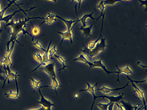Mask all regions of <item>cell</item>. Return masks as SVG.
Instances as JSON below:
<instances>
[{
    "instance_id": "obj_13",
    "label": "cell",
    "mask_w": 147,
    "mask_h": 110,
    "mask_svg": "<svg viewBox=\"0 0 147 110\" xmlns=\"http://www.w3.org/2000/svg\"><path fill=\"white\" fill-rule=\"evenodd\" d=\"M129 86V84H125L124 87H122V88H108V87H106V86H103V87H101V88H98V91L99 92H101L102 93H104V94H109V93L113 92L114 91H118V90H121V89H124V88H127Z\"/></svg>"
},
{
    "instance_id": "obj_17",
    "label": "cell",
    "mask_w": 147,
    "mask_h": 110,
    "mask_svg": "<svg viewBox=\"0 0 147 110\" xmlns=\"http://www.w3.org/2000/svg\"><path fill=\"white\" fill-rule=\"evenodd\" d=\"M92 28H93V24H91L89 26L82 27L81 26L79 28V30L82 32V33L86 37L91 36V32H92Z\"/></svg>"
},
{
    "instance_id": "obj_44",
    "label": "cell",
    "mask_w": 147,
    "mask_h": 110,
    "mask_svg": "<svg viewBox=\"0 0 147 110\" xmlns=\"http://www.w3.org/2000/svg\"><path fill=\"white\" fill-rule=\"evenodd\" d=\"M121 1H123V2H125L126 0H121Z\"/></svg>"
},
{
    "instance_id": "obj_29",
    "label": "cell",
    "mask_w": 147,
    "mask_h": 110,
    "mask_svg": "<svg viewBox=\"0 0 147 110\" xmlns=\"http://www.w3.org/2000/svg\"><path fill=\"white\" fill-rule=\"evenodd\" d=\"M33 58H34L35 61L40 65V64L42 62V60H43V55L40 53H34V54H33Z\"/></svg>"
},
{
    "instance_id": "obj_39",
    "label": "cell",
    "mask_w": 147,
    "mask_h": 110,
    "mask_svg": "<svg viewBox=\"0 0 147 110\" xmlns=\"http://www.w3.org/2000/svg\"><path fill=\"white\" fill-rule=\"evenodd\" d=\"M30 110H45V109L44 107H40V108L37 109H30Z\"/></svg>"
},
{
    "instance_id": "obj_43",
    "label": "cell",
    "mask_w": 147,
    "mask_h": 110,
    "mask_svg": "<svg viewBox=\"0 0 147 110\" xmlns=\"http://www.w3.org/2000/svg\"><path fill=\"white\" fill-rule=\"evenodd\" d=\"M1 23H2V22L0 21V28H1Z\"/></svg>"
},
{
    "instance_id": "obj_19",
    "label": "cell",
    "mask_w": 147,
    "mask_h": 110,
    "mask_svg": "<svg viewBox=\"0 0 147 110\" xmlns=\"http://www.w3.org/2000/svg\"><path fill=\"white\" fill-rule=\"evenodd\" d=\"M119 104H121L124 110H136V109H137V107L133 106V105H132L131 103L124 101L123 100L120 101H119Z\"/></svg>"
},
{
    "instance_id": "obj_15",
    "label": "cell",
    "mask_w": 147,
    "mask_h": 110,
    "mask_svg": "<svg viewBox=\"0 0 147 110\" xmlns=\"http://www.w3.org/2000/svg\"><path fill=\"white\" fill-rule=\"evenodd\" d=\"M93 16V12H91V13L89 14H86V15H84V16H82V17H80L78 20V22H80L82 24V25L81 26L82 27H87V20L88 18H91L93 20H95V18L92 16Z\"/></svg>"
},
{
    "instance_id": "obj_14",
    "label": "cell",
    "mask_w": 147,
    "mask_h": 110,
    "mask_svg": "<svg viewBox=\"0 0 147 110\" xmlns=\"http://www.w3.org/2000/svg\"><path fill=\"white\" fill-rule=\"evenodd\" d=\"M56 18H58L60 19L61 20H62L63 22L65 23V25H66V30H70V29H73L74 25H76V24L78 22V20H66L65 19L61 18L59 16H56Z\"/></svg>"
},
{
    "instance_id": "obj_33",
    "label": "cell",
    "mask_w": 147,
    "mask_h": 110,
    "mask_svg": "<svg viewBox=\"0 0 147 110\" xmlns=\"http://www.w3.org/2000/svg\"><path fill=\"white\" fill-rule=\"evenodd\" d=\"M40 32V29L39 27L36 26H32V34L34 36L39 35Z\"/></svg>"
},
{
    "instance_id": "obj_37",
    "label": "cell",
    "mask_w": 147,
    "mask_h": 110,
    "mask_svg": "<svg viewBox=\"0 0 147 110\" xmlns=\"http://www.w3.org/2000/svg\"><path fill=\"white\" fill-rule=\"evenodd\" d=\"M108 110H114V103H111Z\"/></svg>"
},
{
    "instance_id": "obj_22",
    "label": "cell",
    "mask_w": 147,
    "mask_h": 110,
    "mask_svg": "<svg viewBox=\"0 0 147 110\" xmlns=\"http://www.w3.org/2000/svg\"><path fill=\"white\" fill-rule=\"evenodd\" d=\"M31 80V85H32V88H33L34 91H38L39 88H41L40 87V85L41 84L42 80H37V79H32V78H30Z\"/></svg>"
},
{
    "instance_id": "obj_27",
    "label": "cell",
    "mask_w": 147,
    "mask_h": 110,
    "mask_svg": "<svg viewBox=\"0 0 147 110\" xmlns=\"http://www.w3.org/2000/svg\"><path fill=\"white\" fill-rule=\"evenodd\" d=\"M51 42H52V41H50L49 45H48V47H49V57H53V56L57 53V49L56 46L50 47V46H51Z\"/></svg>"
},
{
    "instance_id": "obj_34",
    "label": "cell",
    "mask_w": 147,
    "mask_h": 110,
    "mask_svg": "<svg viewBox=\"0 0 147 110\" xmlns=\"http://www.w3.org/2000/svg\"><path fill=\"white\" fill-rule=\"evenodd\" d=\"M139 2L141 3V5H140V7H142V6H145L146 7V3H147V0H138Z\"/></svg>"
},
{
    "instance_id": "obj_6",
    "label": "cell",
    "mask_w": 147,
    "mask_h": 110,
    "mask_svg": "<svg viewBox=\"0 0 147 110\" xmlns=\"http://www.w3.org/2000/svg\"><path fill=\"white\" fill-rule=\"evenodd\" d=\"M40 90H41V88L38 89V92H39L40 96V99L38 101V104L40 105L42 107H44L45 109V110H52V107L56 106V105L53 104L49 100H48L47 98H45V97H44L43 94L40 92Z\"/></svg>"
},
{
    "instance_id": "obj_31",
    "label": "cell",
    "mask_w": 147,
    "mask_h": 110,
    "mask_svg": "<svg viewBox=\"0 0 147 110\" xmlns=\"http://www.w3.org/2000/svg\"><path fill=\"white\" fill-rule=\"evenodd\" d=\"M105 5L104 4V3H103V1H101L99 3V4L96 6V8L98 9V10H100V11H101V16H102V17L104 16V10H105Z\"/></svg>"
},
{
    "instance_id": "obj_10",
    "label": "cell",
    "mask_w": 147,
    "mask_h": 110,
    "mask_svg": "<svg viewBox=\"0 0 147 110\" xmlns=\"http://www.w3.org/2000/svg\"><path fill=\"white\" fill-rule=\"evenodd\" d=\"M96 98H104V99H108L110 103H119L120 101L123 100L124 98V94L118 95L117 97H113V96H107V95H103V96H95V100Z\"/></svg>"
},
{
    "instance_id": "obj_32",
    "label": "cell",
    "mask_w": 147,
    "mask_h": 110,
    "mask_svg": "<svg viewBox=\"0 0 147 110\" xmlns=\"http://www.w3.org/2000/svg\"><path fill=\"white\" fill-rule=\"evenodd\" d=\"M119 2H123L121 0H103V3L105 6H108V5H114L119 3Z\"/></svg>"
},
{
    "instance_id": "obj_21",
    "label": "cell",
    "mask_w": 147,
    "mask_h": 110,
    "mask_svg": "<svg viewBox=\"0 0 147 110\" xmlns=\"http://www.w3.org/2000/svg\"><path fill=\"white\" fill-rule=\"evenodd\" d=\"M5 97L9 99H19L20 98V91H8L5 93Z\"/></svg>"
},
{
    "instance_id": "obj_3",
    "label": "cell",
    "mask_w": 147,
    "mask_h": 110,
    "mask_svg": "<svg viewBox=\"0 0 147 110\" xmlns=\"http://www.w3.org/2000/svg\"><path fill=\"white\" fill-rule=\"evenodd\" d=\"M15 44L16 42H12L10 48L6 50V53H5L4 57L3 58V60L0 62V65H1V67L4 68L5 70L7 68L10 67V66L11 65V55H12V53L14 51V47H15Z\"/></svg>"
},
{
    "instance_id": "obj_18",
    "label": "cell",
    "mask_w": 147,
    "mask_h": 110,
    "mask_svg": "<svg viewBox=\"0 0 147 110\" xmlns=\"http://www.w3.org/2000/svg\"><path fill=\"white\" fill-rule=\"evenodd\" d=\"M21 10L22 9H20L19 11H15V12H13L11 15H7V16H6V15H3L2 17H0V21H1V22H3V21H4L5 23H7H7H9L11 20V19L13 18V16L16 15V14L18 13V12H20V11H22Z\"/></svg>"
},
{
    "instance_id": "obj_30",
    "label": "cell",
    "mask_w": 147,
    "mask_h": 110,
    "mask_svg": "<svg viewBox=\"0 0 147 110\" xmlns=\"http://www.w3.org/2000/svg\"><path fill=\"white\" fill-rule=\"evenodd\" d=\"M110 102L109 103H98L97 104V107L100 109V110H108V107L110 105Z\"/></svg>"
},
{
    "instance_id": "obj_4",
    "label": "cell",
    "mask_w": 147,
    "mask_h": 110,
    "mask_svg": "<svg viewBox=\"0 0 147 110\" xmlns=\"http://www.w3.org/2000/svg\"><path fill=\"white\" fill-rule=\"evenodd\" d=\"M127 78L129 79V80L130 81V83L132 84V87L134 88V92L135 93L137 94V96L138 97L140 100H142L143 102V105H144V109L146 110V97H145V94L143 92V91L140 88H138L135 83H146V79H145V80H143V81H134V80H132V79H130L128 76H127Z\"/></svg>"
},
{
    "instance_id": "obj_23",
    "label": "cell",
    "mask_w": 147,
    "mask_h": 110,
    "mask_svg": "<svg viewBox=\"0 0 147 110\" xmlns=\"http://www.w3.org/2000/svg\"><path fill=\"white\" fill-rule=\"evenodd\" d=\"M53 57L56 58L57 60V62H59L61 65H62V67H63V68H62V70H65L66 68H68L67 66L65 65V62H66V61H65V57H62V56H61V55H57V54H55ZM62 70H61L60 72L62 71Z\"/></svg>"
},
{
    "instance_id": "obj_20",
    "label": "cell",
    "mask_w": 147,
    "mask_h": 110,
    "mask_svg": "<svg viewBox=\"0 0 147 110\" xmlns=\"http://www.w3.org/2000/svg\"><path fill=\"white\" fill-rule=\"evenodd\" d=\"M60 87V84H59V81L58 79H57V77H53L51 78V85L49 88H52L53 90H54L56 92L57 96V89Z\"/></svg>"
},
{
    "instance_id": "obj_9",
    "label": "cell",
    "mask_w": 147,
    "mask_h": 110,
    "mask_svg": "<svg viewBox=\"0 0 147 110\" xmlns=\"http://www.w3.org/2000/svg\"><path fill=\"white\" fill-rule=\"evenodd\" d=\"M117 71H115V74H117V81L119 82V80H120V75L121 74H125L127 76H129V75H133V71L131 70V68H130L129 66H124V67H118L117 66Z\"/></svg>"
},
{
    "instance_id": "obj_28",
    "label": "cell",
    "mask_w": 147,
    "mask_h": 110,
    "mask_svg": "<svg viewBox=\"0 0 147 110\" xmlns=\"http://www.w3.org/2000/svg\"><path fill=\"white\" fill-rule=\"evenodd\" d=\"M101 33H100V37L98 38V39H96L95 40H94V41H91V42H90L89 44H88V45L87 46V49H90V50H91V49H93L95 48V45H97V43L99 42L100 40V39H101Z\"/></svg>"
},
{
    "instance_id": "obj_2",
    "label": "cell",
    "mask_w": 147,
    "mask_h": 110,
    "mask_svg": "<svg viewBox=\"0 0 147 110\" xmlns=\"http://www.w3.org/2000/svg\"><path fill=\"white\" fill-rule=\"evenodd\" d=\"M107 47V44H106V39L104 37H101L100 40L97 43V45H95V47L93 49H88L87 47H85L84 49H82V52L85 55H88L90 57H94L96 56L98 53H101L102 51H104V49Z\"/></svg>"
},
{
    "instance_id": "obj_24",
    "label": "cell",
    "mask_w": 147,
    "mask_h": 110,
    "mask_svg": "<svg viewBox=\"0 0 147 110\" xmlns=\"http://www.w3.org/2000/svg\"><path fill=\"white\" fill-rule=\"evenodd\" d=\"M6 70L3 67H0V81L3 82V88H4V85L7 82V77H6Z\"/></svg>"
},
{
    "instance_id": "obj_8",
    "label": "cell",
    "mask_w": 147,
    "mask_h": 110,
    "mask_svg": "<svg viewBox=\"0 0 147 110\" xmlns=\"http://www.w3.org/2000/svg\"><path fill=\"white\" fill-rule=\"evenodd\" d=\"M42 71L45 72L50 78L57 77L55 72V64L53 62H49V64L42 67Z\"/></svg>"
},
{
    "instance_id": "obj_7",
    "label": "cell",
    "mask_w": 147,
    "mask_h": 110,
    "mask_svg": "<svg viewBox=\"0 0 147 110\" xmlns=\"http://www.w3.org/2000/svg\"><path fill=\"white\" fill-rule=\"evenodd\" d=\"M86 84H87V88L79 90V92H87L91 93V96H92V97H93V103H92V105H91V110H92L93 107H94V104H95V89H96V86H97L98 83H96L95 85H91V84H89L88 82H86Z\"/></svg>"
},
{
    "instance_id": "obj_45",
    "label": "cell",
    "mask_w": 147,
    "mask_h": 110,
    "mask_svg": "<svg viewBox=\"0 0 147 110\" xmlns=\"http://www.w3.org/2000/svg\"><path fill=\"white\" fill-rule=\"evenodd\" d=\"M126 1H130V0H126Z\"/></svg>"
},
{
    "instance_id": "obj_5",
    "label": "cell",
    "mask_w": 147,
    "mask_h": 110,
    "mask_svg": "<svg viewBox=\"0 0 147 110\" xmlns=\"http://www.w3.org/2000/svg\"><path fill=\"white\" fill-rule=\"evenodd\" d=\"M89 69H91V68H95V67H100L101 68L103 71L108 74V75H111V74H115V71H108V69L106 68V66H104V64L103 63V60L102 58L100 59V60H96V61H93V62H91V61H88L87 64Z\"/></svg>"
},
{
    "instance_id": "obj_12",
    "label": "cell",
    "mask_w": 147,
    "mask_h": 110,
    "mask_svg": "<svg viewBox=\"0 0 147 110\" xmlns=\"http://www.w3.org/2000/svg\"><path fill=\"white\" fill-rule=\"evenodd\" d=\"M6 73H7V75H6L7 81H8V80H15V81H16V86H17L18 88L17 80L19 75H18L17 72H15V71H11V70L10 69V67H8V68L6 69Z\"/></svg>"
},
{
    "instance_id": "obj_35",
    "label": "cell",
    "mask_w": 147,
    "mask_h": 110,
    "mask_svg": "<svg viewBox=\"0 0 147 110\" xmlns=\"http://www.w3.org/2000/svg\"><path fill=\"white\" fill-rule=\"evenodd\" d=\"M137 65H138V66H141V67L143 68V69H146V65H144V64H142V62H137Z\"/></svg>"
},
{
    "instance_id": "obj_25",
    "label": "cell",
    "mask_w": 147,
    "mask_h": 110,
    "mask_svg": "<svg viewBox=\"0 0 147 110\" xmlns=\"http://www.w3.org/2000/svg\"><path fill=\"white\" fill-rule=\"evenodd\" d=\"M88 61H89V60L86 57V55L83 53H82L81 54H79L78 57H76V58L74 59V62H82V63H84V64H86V65L87 64Z\"/></svg>"
},
{
    "instance_id": "obj_26",
    "label": "cell",
    "mask_w": 147,
    "mask_h": 110,
    "mask_svg": "<svg viewBox=\"0 0 147 110\" xmlns=\"http://www.w3.org/2000/svg\"><path fill=\"white\" fill-rule=\"evenodd\" d=\"M32 45L34 46L35 48L39 49L40 51H41V52H43V53H45V50H46L45 49H44V47L42 46V45H41V43L40 42L39 40H32Z\"/></svg>"
},
{
    "instance_id": "obj_38",
    "label": "cell",
    "mask_w": 147,
    "mask_h": 110,
    "mask_svg": "<svg viewBox=\"0 0 147 110\" xmlns=\"http://www.w3.org/2000/svg\"><path fill=\"white\" fill-rule=\"evenodd\" d=\"M3 16V9L1 7V4H0V17H2Z\"/></svg>"
},
{
    "instance_id": "obj_36",
    "label": "cell",
    "mask_w": 147,
    "mask_h": 110,
    "mask_svg": "<svg viewBox=\"0 0 147 110\" xmlns=\"http://www.w3.org/2000/svg\"><path fill=\"white\" fill-rule=\"evenodd\" d=\"M72 2H78V8L80 9L81 7V3H82V2L83 0H71Z\"/></svg>"
},
{
    "instance_id": "obj_11",
    "label": "cell",
    "mask_w": 147,
    "mask_h": 110,
    "mask_svg": "<svg viewBox=\"0 0 147 110\" xmlns=\"http://www.w3.org/2000/svg\"><path fill=\"white\" fill-rule=\"evenodd\" d=\"M59 35L61 36V45L62 44V42L65 40H69L70 43H73V33H72V29L70 30H66L65 32H57Z\"/></svg>"
},
{
    "instance_id": "obj_40",
    "label": "cell",
    "mask_w": 147,
    "mask_h": 110,
    "mask_svg": "<svg viewBox=\"0 0 147 110\" xmlns=\"http://www.w3.org/2000/svg\"><path fill=\"white\" fill-rule=\"evenodd\" d=\"M78 97H79V94L78 93H77L76 95H74V98H78Z\"/></svg>"
},
{
    "instance_id": "obj_41",
    "label": "cell",
    "mask_w": 147,
    "mask_h": 110,
    "mask_svg": "<svg viewBox=\"0 0 147 110\" xmlns=\"http://www.w3.org/2000/svg\"><path fill=\"white\" fill-rule=\"evenodd\" d=\"M47 1H52L53 3H57V0H47Z\"/></svg>"
},
{
    "instance_id": "obj_1",
    "label": "cell",
    "mask_w": 147,
    "mask_h": 110,
    "mask_svg": "<svg viewBox=\"0 0 147 110\" xmlns=\"http://www.w3.org/2000/svg\"><path fill=\"white\" fill-rule=\"evenodd\" d=\"M33 19H42L43 18L38 17V16H36V17H25L24 19H20L18 21H12L11 20L10 22L7 24V27H10L11 28V37L8 40V41L7 42V50L10 48L11 44L12 42H17L18 44L20 45V43L17 40V37L20 33H24V35L28 36V32L26 31V25L28 21H30L31 20H33Z\"/></svg>"
},
{
    "instance_id": "obj_16",
    "label": "cell",
    "mask_w": 147,
    "mask_h": 110,
    "mask_svg": "<svg viewBox=\"0 0 147 110\" xmlns=\"http://www.w3.org/2000/svg\"><path fill=\"white\" fill-rule=\"evenodd\" d=\"M56 15L53 13H49L47 14V16L44 18V24H46L48 25H50L52 24L56 20Z\"/></svg>"
},
{
    "instance_id": "obj_42",
    "label": "cell",
    "mask_w": 147,
    "mask_h": 110,
    "mask_svg": "<svg viewBox=\"0 0 147 110\" xmlns=\"http://www.w3.org/2000/svg\"><path fill=\"white\" fill-rule=\"evenodd\" d=\"M3 32V29H0V34H1V32ZM1 40H1V38H0V41H1Z\"/></svg>"
},
{
    "instance_id": "obj_46",
    "label": "cell",
    "mask_w": 147,
    "mask_h": 110,
    "mask_svg": "<svg viewBox=\"0 0 147 110\" xmlns=\"http://www.w3.org/2000/svg\"><path fill=\"white\" fill-rule=\"evenodd\" d=\"M0 62H1V61H0ZM0 67H1V65H0Z\"/></svg>"
}]
</instances>
